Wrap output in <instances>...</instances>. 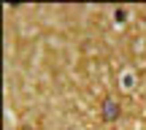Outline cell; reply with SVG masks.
I'll list each match as a JSON object with an SVG mask.
<instances>
[{
  "label": "cell",
  "mask_w": 146,
  "mask_h": 130,
  "mask_svg": "<svg viewBox=\"0 0 146 130\" xmlns=\"http://www.w3.org/2000/svg\"><path fill=\"white\" fill-rule=\"evenodd\" d=\"M100 117H103V122H116V119L122 117L119 103H116V100H111V98H106V100H103V111H100Z\"/></svg>",
  "instance_id": "cell-1"
}]
</instances>
